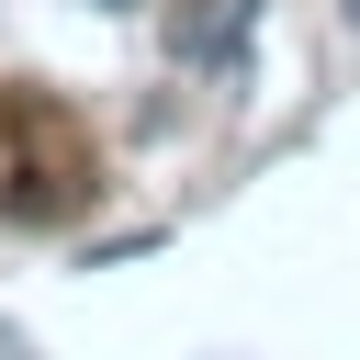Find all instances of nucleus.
<instances>
[{
  "label": "nucleus",
  "mask_w": 360,
  "mask_h": 360,
  "mask_svg": "<svg viewBox=\"0 0 360 360\" xmlns=\"http://www.w3.org/2000/svg\"><path fill=\"white\" fill-rule=\"evenodd\" d=\"M338 11H349V22H360V0H338Z\"/></svg>",
  "instance_id": "1"
},
{
  "label": "nucleus",
  "mask_w": 360,
  "mask_h": 360,
  "mask_svg": "<svg viewBox=\"0 0 360 360\" xmlns=\"http://www.w3.org/2000/svg\"><path fill=\"white\" fill-rule=\"evenodd\" d=\"M112 11H135V0H112Z\"/></svg>",
  "instance_id": "2"
}]
</instances>
